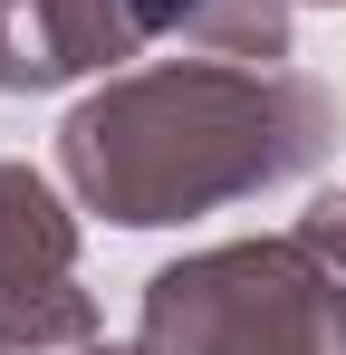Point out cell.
Here are the masks:
<instances>
[{
	"label": "cell",
	"instance_id": "6da1fadb",
	"mask_svg": "<svg viewBox=\"0 0 346 355\" xmlns=\"http://www.w3.org/2000/svg\"><path fill=\"white\" fill-rule=\"evenodd\" d=\"M337 144V106L288 67H145L106 96H87L58 154L67 182L115 221H183L231 192L308 173Z\"/></svg>",
	"mask_w": 346,
	"mask_h": 355
},
{
	"label": "cell",
	"instance_id": "7a4b0ae2",
	"mask_svg": "<svg viewBox=\"0 0 346 355\" xmlns=\"http://www.w3.org/2000/svg\"><path fill=\"white\" fill-rule=\"evenodd\" d=\"M145 355H346V288L308 240L212 250L154 279Z\"/></svg>",
	"mask_w": 346,
	"mask_h": 355
},
{
	"label": "cell",
	"instance_id": "3957f363",
	"mask_svg": "<svg viewBox=\"0 0 346 355\" xmlns=\"http://www.w3.org/2000/svg\"><path fill=\"white\" fill-rule=\"evenodd\" d=\"M67 211L29 164H0V336L10 346H67L87 336V297L67 288Z\"/></svg>",
	"mask_w": 346,
	"mask_h": 355
},
{
	"label": "cell",
	"instance_id": "277c9868",
	"mask_svg": "<svg viewBox=\"0 0 346 355\" xmlns=\"http://www.w3.org/2000/svg\"><path fill=\"white\" fill-rule=\"evenodd\" d=\"M125 0H0V87H67L106 58H135Z\"/></svg>",
	"mask_w": 346,
	"mask_h": 355
},
{
	"label": "cell",
	"instance_id": "5b68a950",
	"mask_svg": "<svg viewBox=\"0 0 346 355\" xmlns=\"http://www.w3.org/2000/svg\"><path fill=\"white\" fill-rule=\"evenodd\" d=\"M135 10V29H183V39H202V49H222V58H279L288 49V10L279 0H125Z\"/></svg>",
	"mask_w": 346,
	"mask_h": 355
}]
</instances>
